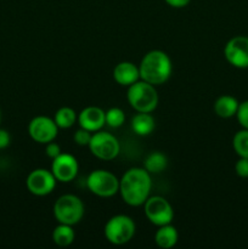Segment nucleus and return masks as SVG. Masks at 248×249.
<instances>
[{
	"label": "nucleus",
	"mask_w": 248,
	"mask_h": 249,
	"mask_svg": "<svg viewBox=\"0 0 248 249\" xmlns=\"http://www.w3.org/2000/svg\"><path fill=\"white\" fill-rule=\"evenodd\" d=\"M87 186L97 197L108 198L119 192V179L108 170L96 169L88 175Z\"/></svg>",
	"instance_id": "423d86ee"
},
{
	"label": "nucleus",
	"mask_w": 248,
	"mask_h": 249,
	"mask_svg": "<svg viewBox=\"0 0 248 249\" xmlns=\"http://www.w3.org/2000/svg\"><path fill=\"white\" fill-rule=\"evenodd\" d=\"M79 170L78 160L70 153H61L53 160L51 172L60 182H71L75 179Z\"/></svg>",
	"instance_id": "f8f14e48"
},
{
	"label": "nucleus",
	"mask_w": 248,
	"mask_h": 249,
	"mask_svg": "<svg viewBox=\"0 0 248 249\" xmlns=\"http://www.w3.org/2000/svg\"><path fill=\"white\" fill-rule=\"evenodd\" d=\"M105 118H106V125L116 129L123 125L125 122V114H124L123 109H121L119 107H112L105 113Z\"/></svg>",
	"instance_id": "4be33fe9"
},
{
	"label": "nucleus",
	"mask_w": 248,
	"mask_h": 249,
	"mask_svg": "<svg viewBox=\"0 0 248 249\" xmlns=\"http://www.w3.org/2000/svg\"><path fill=\"white\" fill-rule=\"evenodd\" d=\"M156 122L155 118L151 116V113L145 112H138L131 119V129L136 135L147 136L155 130Z\"/></svg>",
	"instance_id": "f3484780"
},
{
	"label": "nucleus",
	"mask_w": 248,
	"mask_h": 249,
	"mask_svg": "<svg viewBox=\"0 0 248 249\" xmlns=\"http://www.w3.org/2000/svg\"><path fill=\"white\" fill-rule=\"evenodd\" d=\"M177 240H179V233L174 226L170 224L158 226V230L155 235L156 245L158 247L163 249L173 248L177 243Z\"/></svg>",
	"instance_id": "dca6fc26"
},
{
	"label": "nucleus",
	"mask_w": 248,
	"mask_h": 249,
	"mask_svg": "<svg viewBox=\"0 0 248 249\" xmlns=\"http://www.w3.org/2000/svg\"><path fill=\"white\" fill-rule=\"evenodd\" d=\"M152 189L151 174L145 168H130L119 180V194L131 207L143 206Z\"/></svg>",
	"instance_id": "f257e3e1"
},
{
	"label": "nucleus",
	"mask_w": 248,
	"mask_h": 249,
	"mask_svg": "<svg viewBox=\"0 0 248 249\" xmlns=\"http://www.w3.org/2000/svg\"><path fill=\"white\" fill-rule=\"evenodd\" d=\"M146 218L151 224L156 226H163L170 224L174 218L173 207L164 197L152 196L148 197L143 203Z\"/></svg>",
	"instance_id": "6e6552de"
},
{
	"label": "nucleus",
	"mask_w": 248,
	"mask_h": 249,
	"mask_svg": "<svg viewBox=\"0 0 248 249\" xmlns=\"http://www.w3.org/2000/svg\"><path fill=\"white\" fill-rule=\"evenodd\" d=\"M236 117H237V121L240 123V125L243 129H248V100L241 102L240 106H238Z\"/></svg>",
	"instance_id": "b1692460"
},
{
	"label": "nucleus",
	"mask_w": 248,
	"mask_h": 249,
	"mask_svg": "<svg viewBox=\"0 0 248 249\" xmlns=\"http://www.w3.org/2000/svg\"><path fill=\"white\" fill-rule=\"evenodd\" d=\"M11 141V136H10L9 131L5 129H0V150H4L10 145Z\"/></svg>",
	"instance_id": "bb28decb"
},
{
	"label": "nucleus",
	"mask_w": 248,
	"mask_h": 249,
	"mask_svg": "<svg viewBox=\"0 0 248 249\" xmlns=\"http://www.w3.org/2000/svg\"><path fill=\"white\" fill-rule=\"evenodd\" d=\"M84 203L75 195H63L53 204V216L58 224L75 225L84 216Z\"/></svg>",
	"instance_id": "20e7f679"
},
{
	"label": "nucleus",
	"mask_w": 248,
	"mask_h": 249,
	"mask_svg": "<svg viewBox=\"0 0 248 249\" xmlns=\"http://www.w3.org/2000/svg\"><path fill=\"white\" fill-rule=\"evenodd\" d=\"M169 6L175 7V9H180V7H185L186 5H189V2L191 0H164Z\"/></svg>",
	"instance_id": "cd10ccee"
},
{
	"label": "nucleus",
	"mask_w": 248,
	"mask_h": 249,
	"mask_svg": "<svg viewBox=\"0 0 248 249\" xmlns=\"http://www.w3.org/2000/svg\"><path fill=\"white\" fill-rule=\"evenodd\" d=\"M28 133L35 142L46 145L56 139L58 134V126L56 125L53 119L46 116H38L29 122Z\"/></svg>",
	"instance_id": "9d476101"
},
{
	"label": "nucleus",
	"mask_w": 248,
	"mask_h": 249,
	"mask_svg": "<svg viewBox=\"0 0 248 249\" xmlns=\"http://www.w3.org/2000/svg\"><path fill=\"white\" fill-rule=\"evenodd\" d=\"M240 102L231 95H223L214 102V112L220 118H231L237 113Z\"/></svg>",
	"instance_id": "2eb2a0df"
},
{
	"label": "nucleus",
	"mask_w": 248,
	"mask_h": 249,
	"mask_svg": "<svg viewBox=\"0 0 248 249\" xmlns=\"http://www.w3.org/2000/svg\"><path fill=\"white\" fill-rule=\"evenodd\" d=\"M113 78L122 87H130L140 79V71L134 63L124 61L118 63L113 70Z\"/></svg>",
	"instance_id": "4468645a"
},
{
	"label": "nucleus",
	"mask_w": 248,
	"mask_h": 249,
	"mask_svg": "<svg viewBox=\"0 0 248 249\" xmlns=\"http://www.w3.org/2000/svg\"><path fill=\"white\" fill-rule=\"evenodd\" d=\"M56 182H57V180L53 177V172L51 170L43 169V168L32 170L26 180L28 191L32 195L38 197L50 195L53 191V189H55Z\"/></svg>",
	"instance_id": "1a4fd4ad"
},
{
	"label": "nucleus",
	"mask_w": 248,
	"mask_h": 249,
	"mask_svg": "<svg viewBox=\"0 0 248 249\" xmlns=\"http://www.w3.org/2000/svg\"><path fill=\"white\" fill-rule=\"evenodd\" d=\"M1 119H2V113H1V109H0V123H1Z\"/></svg>",
	"instance_id": "c85d7f7f"
},
{
	"label": "nucleus",
	"mask_w": 248,
	"mask_h": 249,
	"mask_svg": "<svg viewBox=\"0 0 248 249\" xmlns=\"http://www.w3.org/2000/svg\"><path fill=\"white\" fill-rule=\"evenodd\" d=\"M235 172L240 178H248V158L240 157L235 164Z\"/></svg>",
	"instance_id": "393cba45"
},
{
	"label": "nucleus",
	"mask_w": 248,
	"mask_h": 249,
	"mask_svg": "<svg viewBox=\"0 0 248 249\" xmlns=\"http://www.w3.org/2000/svg\"><path fill=\"white\" fill-rule=\"evenodd\" d=\"M140 79L152 85H162L172 75L173 65L169 56L162 50H151L141 60Z\"/></svg>",
	"instance_id": "f03ea898"
},
{
	"label": "nucleus",
	"mask_w": 248,
	"mask_h": 249,
	"mask_svg": "<svg viewBox=\"0 0 248 249\" xmlns=\"http://www.w3.org/2000/svg\"><path fill=\"white\" fill-rule=\"evenodd\" d=\"M136 226L133 219L124 214L112 216L105 225V237L114 246H122L130 242L135 235Z\"/></svg>",
	"instance_id": "39448f33"
},
{
	"label": "nucleus",
	"mask_w": 248,
	"mask_h": 249,
	"mask_svg": "<svg viewBox=\"0 0 248 249\" xmlns=\"http://www.w3.org/2000/svg\"><path fill=\"white\" fill-rule=\"evenodd\" d=\"M75 238V232L72 225L58 224L53 231V241L58 247H68L73 243Z\"/></svg>",
	"instance_id": "a211bd4d"
},
{
	"label": "nucleus",
	"mask_w": 248,
	"mask_h": 249,
	"mask_svg": "<svg viewBox=\"0 0 248 249\" xmlns=\"http://www.w3.org/2000/svg\"><path fill=\"white\" fill-rule=\"evenodd\" d=\"M53 121H55L58 129H70L78 121V116L74 109L71 108V107H61L60 109L56 111Z\"/></svg>",
	"instance_id": "aec40b11"
},
{
	"label": "nucleus",
	"mask_w": 248,
	"mask_h": 249,
	"mask_svg": "<svg viewBox=\"0 0 248 249\" xmlns=\"http://www.w3.org/2000/svg\"><path fill=\"white\" fill-rule=\"evenodd\" d=\"M106 112L96 106L85 107L78 116V123L80 128H84L87 130L95 133L104 128L106 124V118H105Z\"/></svg>",
	"instance_id": "ddd939ff"
},
{
	"label": "nucleus",
	"mask_w": 248,
	"mask_h": 249,
	"mask_svg": "<svg viewBox=\"0 0 248 249\" xmlns=\"http://www.w3.org/2000/svg\"><path fill=\"white\" fill-rule=\"evenodd\" d=\"M91 136H92L91 131L87 130V129L84 128H80L74 133V135H73V140H74V142L79 146H89L90 140H91Z\"/></svg>",
	"instance_id": "5701e85b"
},
{
	"label": "nucleus",
	"mask_w": 248,
	"mask_h": 249,
	"mask_svg": "<svg viewBox=\"0 0 248 249\" xmlns=\"http://www.w3.org/2000/svg\"><path fill=\"white\" fill-rule=\"evenodd\" d=\"M226 61L236 68H248V36H236L224 48Z\"/></svg>",
	"instance_id": "9b49d317"
},
{
	"label": "nucleus",
	"mask_w": 248,
	"mask_h": 249,
	"mask_svg": "<svg viewBox=\"0 0 248 249\" xmlns=\"http://www.w3.org/2000/svg\"><path fill=\"white\" fill-rule=\"evenodd\" d=\"M126 99L136 112L151 113L158 106V94L155 85L145 80H138L128 87Z\"/></svg>",
	"instance_id": "7ed1b4c3"
},
{
	"label": "nucleus",
	"mask_w": 248,
	"mask_h": 249,
	"mask_svg": "<svg viewBox=\"0 0 248 249\" xmlns=\"http://www.w3.org/2000/svg\"><path fill=\"white\" fill-rule=\"evenodd\" d=\"M45 153H46V156H48L49 158L53 160V158H56L57 156H60L62 152H61L60 145H58V143H56V142H53V141H51V142L46 143Z\"/></svg>",
	"instance_id": "a878e982"
},
{
	"label": "nucleus",
	"mask_w": 248,
	"mask_h": 249,
	"mask_svg": "<svg viewBox=\"0 0 248 249\" xmlns=\"http://www.w3.org/2000/svg\"><path fill=\"white\" fill-rule=\"evenodd\" d=\"M89 150L96 158L112 160L121 152V145L117 138L106 131H95L89 142Z\"/></svg>",
	"instance_id": "0eeeda50"
},
{
	"label": "nucleus",
	"mask_w": 248,
	"mask_h": 249,
	"mask_svg": "<svg viewBox=\"0 0 248 249\" xmlns=\"http://www.w3.org/2000/svg\"><path fill=\"white\" fill-rule=\"evenodd\" d=\"M232 147L238 157L248 158V129H242L233 135Z\"/></svg>",
	"instance_id": "412c9836"
},
{
	"label": "nucleus",
	"mask_w": 248,
	"mask_h": 249,
	"mask_svg": "<svg viewBox=\"0 0 248 249\" xmlns=\"http://www.w3.org/2000/svg\"><path fill=\"white\" fill-rule=\"evenodd\" d=\"M167 165V156L162 152H158V151L150 153V155L146 157L145 163H143V168H145L150 174H159V173L164 172Z\"/></svg>",
	"instance_id": "6ab92c4d"
}]
</instances>
